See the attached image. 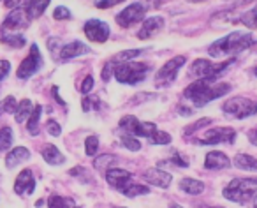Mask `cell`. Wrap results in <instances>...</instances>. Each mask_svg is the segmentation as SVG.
<instances>
[{"label":"cell","mask_w":257,"mask_h":208,"mask_svg":"<svg viewBox=\"0 0 257 208\" xmlns=\"http://www.w3.org/2000/svg\"><path fill=\"white\" fill-rule=\"evenodd\" d=\"M253 44V36L250 32H232L229 36L222 37V39L215 41L208 51H210L211 57H225V55H236L241 53V51L248 50Z\"/></svg>","instance_id":"obj_1"},{"label":"cell","mask_w":257,"mask_h":208,"mask_svg":"<svg viewBox=\"0 0 257 208\" xmlns=\"http://www.w3.org/2000/svg\"><path fill=\"white\" fill-rule=\"evenodd\" d=\"M225 199L238 204H246L257 199V178H234L222 190Z\"/></svg>","instance_id":"obj_2"},{"label":"cell","mask_w":257,"mask_h":208,"mask_svg":"<svg viewBox=\"0 0 257 208\" xmlns=\"http://www.w3.org/2000/svg\"><path fill=\"white\" fill-rule=\"evenodd\" d=\"M222 112H224L225 115L232 117V119H238V120L248 119V117L257 113V100L248 99V97H241V95L229 97L224 102V106H222Z\"/></svg>","instance_id":"obj_3"},{"label":"cell","mask_w":257,"mask_h":208,"mask_svg":"<svg viewBox=\"0 0 257 208\" xmlns=\"http://www.w3.org/2000/svg\"><path fill=\"white\" fill-rule=\"evenodd\" d=\"M148 71H150V67L147 64H128V62H125V64L114 67V78L120 83L136 85V83L143 81L147 78Z\"/></svg>","instance_id":"obj_4"},{"label":"cell","mask_w":257,"mask_h":208,"mask_svg":"<svg viewBox=\"0 0 257 208\" xmlns=\"http://www.w3.org/2000/svg\"><path fill=\"white\" fill-rule=\"evenodd\" d=\"M232 62H234V58H229V60L220 62V64H211V62L206 60V58H197V60L192 64V67L189 69V74L197 79H203V78L217 79V76L222 74L229 65H232Z\"/></svg>","instance_id":"obj_5"},{"label":"cell","mask_w":257,"mask_h":208,"mask_svg":"<svg viewBox=\"0 0 257 208\" xmlns=\"http://www.w3.org/2000/svg\"><path fill=\"white\" fill-rule=\"evenodd\" d=\"M185 62H187V58L183 57V55H178V57H175L169 62H166V64L159 69L157 74H155V81H154L155 86H157V88H166V86L171 85V83L176 79L180 69L183 67Z\"/></svg>","instance_id":"obj_6"},{"label":"cell","mask_w":257,"mask_h":208,"mask_svg":"<svg viewBox=\"0 0 257 208\" xmlns=\"http://www.w3.org/2000/svg\"><path fill=\"white\" fill-rule=\"evenodd\" d=\"M43 64H44V60L39 53V48H37V44H32V46H30L29 57L22 62V65L18 67V72H16V74H18V78L27 79V78H30V76L36 74V72L43 67Z\"/></svg>","instance_id":"obj_7"},{"label":"cell","mask_w":257,"mask_h":208,"mask_svg":"<svg viewBox=\"0 0 257 208\" xmlns=\"http://www.w3.org/2000/svg\"><path fill=\"white\" fill-rule=\"evenodd\" d=\"M236 131L232 127H213L201 136V145H220V143H234Z\"/></svg>","instance_id":"obj_8"},{"label":"cell","mask_w":257,"mask_h":208,"mask_svg":"<svg viewBox=\"0 0 257 208\" xmlns=\"http://www.w3.org/2000/svg\"><path fill=\"white\" fill-rule=\"evenodd\" d=\"M145 15H147V8H145L141 2H134V4L127 6V8L116 16V23L120 27H123V29H127V27L134 25V23H140L141 20L145 18Z\"/></svg>","instance_id":"obj_9"},{"label":"cell","mask_w":257,"mask_h":208,"mask_svg":"<svg viewBox=\"0 0 257 208\" xmlns=\"http://www.w3.org/2000/svg\"><path fill=\"white\" fill-rule=\"evenodd\" d=\"M229 92H231V85H229V83L213 81L203 93H201L199 97H197L196 100H194V104H196L197 108H201V106H204V104L211 102V100L218 99V97L225 95V93H229Z\"/></svg>","instance_id":"obj_10"},{"label":"cell","mask_w":257,"mask_h":208,"mask_svg":"<svg viewBox=\"0 0 257 208\" xmlns=\"http://www.w3.org/2000/svg\"><path fill=\"white\" fill-rule=\"evenodd\" d=\"M29 15L25 13V9L18 8L15 11L9 13V16L4 20V25H2V32H11V34H16L18 30H23L29 27Z\"/></svg>","instance_id":"obj_11"},{"label":"cell","mask_w":257,"mask_h":208,"mask_svg":"<svg viewBox=\"0 0 257 208\" xmlns=\"http://www.w3.org/2000/svg\"><path fill=\"white\" fill-rule=\"evenodd\" d=\"M83 30H85V36L90 41H93V43H106L107 37H109V27L104 22H100V20H90V22H86Z\"/></svg>","instance_id":"obj_12"},{"label":"cell","mask_w":257,"mask_h":208,"mask_svg":"<svg viewBox=\"0 0 257 208\" xmlns=\"http://www.w3.org/2000/svg\"><path fill=\"white\" fill-rule=\"evenodd\" d=\"M106 180L111 187H114L116 190L123 192L125 187H127L128 183H133V173L125 171V169H120V168H109L106 171Z\"/></svg>","instance_id":"obj_13"},{"label":"cell","mask_w":257,"mask_h":208,"mask_svg":"<svg viewBox=\"0 0 257 208\" xmlns=\"http://www.w3.org/2000/svg\"><path fill=\"white\" fill-rule=\"evenodd\" d=\"M36 189V180H34V175L30 169H23L20 171L18 178L15 182V192L20 194V196H30Z\"/></svg>","instance_id":"obj_14"},{"label":"cell","mask_w":257,"mask_h":208,"mask_svg":"<svg viewBox=\"0 0 257 208\" xmlns=\"http://www.w3.org/2000/svg\"><path fill=\"white\" fill-rule=\"evenodd\" d=\"M164 27V18L162 16H150L141 23V30L138 32L140 39H150L155 34H159Z\"/></svg>","instance_id":"obj_15"},{"label":"cell","mask_w":257,"mask_h":208,"mask_svg":"<svg viewBox=\"0 0 257 208\" xmlns=\"http://www.w3.org/2000/svg\"><path fill=\"white\" fill-rule=\"evenodd\" d=\"M145 180H147L148 183H152V185H155V187L168 189V187L171 185L173 176L169 175L168 171H164V169L150 168V169H147V171H145Z\"/></svg>","instance_id":"obj_16"},{"label":"cell","mask_w":257,"mask_h":208,"mask_svg":"<svg viewBox=\"0 0 257 208\" xmlns=\"http://www.w3.org/2000/svg\"><path fill=\"white\" fill-rule=\"evenodd\" d=\"M229 166H231V161L224 152L211 150L206 154V159H204V168L206 169H225Z\"/></svg>","instance_id":"obj_17"},{"label":"cell","mask_w":257,"mask_h":208,"mask_svg":"<svg viewBox=\"0 0 257 208\" xmlns=\"http://www.w3.org/2000/svg\"><path fill=\"white\" fill-rule=\"evenodd\" d=\"M85 53H90V48L85 43H81V41H72V43L65 44L60 50V58L62 60H71V58H76Z\"/></svg>","instance_id":"obj_18"},{"label":"cell","mask_w":257,"mask_h":208,"mask_svg":"<svg viewBox=\"0 0 257 208\" xmlns=\"http://www.w3.org/2000/svg\"><path fill=\"white\" fill-rule=\"evenodd\" d=\"M48 6H50V0H22V6H20V8L25 9L29 18L34 20V18H37V16L43 15V13L46 11Z\"/></svg>","instance_id":"obj_19"},{"label":"cell","mask_w":257,"mask_h":208,"mask_svg":"<svg viewBox=\"0 0 257 208\" xmlns=\"http://www.w3.org/2000/svg\"><path fill=\"white\" fill-rule=\"evenodd\" d=\"M41 155H43L44 161L51 166H58V164H64L65 162L64 154H62L55 145H44L43 150H41Z\"/></svg>","instance_id":"obj_20"},{"label":"cell","mask_w":257,"mask_h":208,"mask_svg":"<svg viewBox=\"0 0 257 208\" xmlns=\"http://www.w3.org/2000/svg\"><path fill=\"white\" fill-rule=\"evenodd\" d=\"M29 159H30V152L27 150L25 147H16V148H13L8 154V157H6V166H8V168H15V166L22 164V162L29 161Z\"/></svg>","instance_id":"obj_21"},{"label":"cell","mask_w":257,"mask_h":208,"mask_svg":"<svg viewBox=\"0 0 257 208\" xmlns=\"http://www.w3.org/2000/svg\"><path fill=\"white\" fill-rule=\"evenodd\" d=\"M180 189H182L183 192L190 194V196H199L204 190V183L196 178H183L182 182H180Z\"/></svg>","instance_id":"obj_22"},{"label":"cell","mask_w":257,"mask_h":208,"mask_svg":"<svg viewBox=\"0 0 257 208\" xmlns=\"http://www.w3.org/2000/svg\"><path fill=\"white\" fill-rule=\"evenodd\" d=\"M32 112H34V110H32V100H29V99L20 100L18 108H16V112H15L16 122H18V124L29 122V117L32 115Z\"/></svg>","instance_id":"obj_23"},{"label":"cell","mask_w":257,"mask_h":208,"mask_svg":"<svg viewBox=\"0 0 257 208\" xmlns=\"http://www.w3.org/2000/svg\"><path fill=\"white\" fill-rule=\"evenodd\" d=\"M234 166L238 169H245V171H255L257 173V159L246 154H238L234 157Z\"/></svg>","instance_id":"obj_24"},{"label":"cell","mask_w":257,"mask_h":208,"mask_svg":"<svg viewBox=\"0 0 257 208\" xmlns=\"http://www.w3.org/2000/svg\"><path fill=\"white\" fill-rule=\"evenodd\" d=\"M0 39H2V43L4 44H8V46H11V48H23L27 44V41H25V37L23 36H20V34H11V32H2L0 34Z\"/></svg>","instance_id":"obj_25"},{"label":"cell","mask_w":257,"mask_h":208,"mask_svg":"<svg viewBox=\"0 0 257 208\" xmlns=\"http://www.w3.org/2000/svg\"><path fill=\"white\" fill-rule=\"evenodd\" d=\"M48 206L50 208H79L74 203L72 197H62V196H51L48 199Z\"/></svg>","instance_id":"obj_26"},{"label":"cell","mask_w":257,"mask_h":208,"mask_svg":"<svg viewBox=\"0 0 257 208\" xmlns=\"http://www.w3.org/2000/svg\"><path fill=\"white\" fill-rule=\"evenodd\" d=\"M150 192V187H147V185H143V183H128L127 187L123 189V196H127V197H134V196H143V194H148Z\"/></svg>","instance_id":"obj_27"},{"label":"cell","mask_w":257,"mask_h":208,"mask_svg":"<svg viewBox=\"0 0 257 208\" xmlns=\"http://www.w3.org/2000/svg\"><path fill=\"white\" fill-rule=\"evenodd\" d=\"M138 124H140V120L136 119L134 115H127L123 117V119L120 120V129L125 131L127 134H131V136H136V129H138Z\"/></svg>","instance_id":"obj_28"},{"label":"cell","mask_w":257,"mask_h":208,"mask_svg":"<svg viewBox=\"0 0 257 208\" xmlns=\"http://www.w3.org/2000/svg\"><path fill=\"white\" fill-rule=\"evenodd\" d=\"M239 22L248 29H257V4L252 9H248L245 15L239 16Z\"/></svg>","instance_id":"obj_29"},{"label":"cell","mask_w":257,"mask_h":208,"mask_svg":"<svg viewBox=\"0 0 257 208\" xmlns=\"http://www.w3.org/2000/svg\"><path fill=\"white\" fill-rule=\"evenodd\" d=\"M41 113H43V108L41 106H36L32 112V115L29 117V133L36 136L39 133V120H41Z\"/></svg>","instance_id":"obj_30"},{"label":"cell","mask_w":257,"mask_h":208,"mask_svg":"<svg viewBox=\"0 0 257 208\" xmlns=\"http://www.w3.org/2000/svg\"><path fill=\"white\" fill-rule=\"evenodd\" d=\"M157 126L152 122H140L136 129V136H145V138H152L155 133H157Z\"/></svg>","instance_id":"obj_31"},{"label":"cell","mask_w":257,"mask_h":208,"mask_svg":"<svg viewBox=\"0 0 257 208\" xmlns=\"http://www.w3.org/2000/svg\"><path fill=\"white\" fill-rule=\"evenodd\" d=\"M13 145V131L9 127L0 129V152H6Z\"/></svg>","instance_id":"obj_32"},{"label":"cell","mask_w":257,"mask_h":208,"mask_svg":"<svg viewBox=\"0 0 257 208\" xmlns=\"http://www.w3.org/2000/svg\"><path fill=\"white\" fill-rule=\"evenodd\" d=\"M143 51L141 50H127V51H120L118 55H114L113 58H111V62H121V64H125V62L133 60V58H136L138 55H141Z\"/></svg>","instance_id":"obj_33"},{"label":"cell","mask_w":257,"mask_h":208,"mask_svg":"<svg viewBox=\"0 0 257 208\" xmlns=\"http://www.w3.org/2000/svg\"><path fill=\"white\" fill-rule=\"evenodd\" d=\"M114 161H116V157H113V155H109V154H104V155H99V157L93 161V166H95L97 169H106L107 166L113 168Z\"/></svg>","instance_id":"obj_34"},{"label":"cell","mask_w":257,"mask_h":208,"mask_svg":"<svg viewBox=\"0 0 257 208\" xmlns=\"http://www.w3.org/2000/svg\"><path fill=\"white\" fill-rule=\"evenodd\" d=\"M16 108H18V102H16L15 97H6V99L0 102V115H2V113H13V115H15Z\"/></svg>","instance_id":"obj_35"},{"label":"cell","mask_w":257,"mask_h":208,"mask_svg":"<svg viewBox=\"0 0 257 208\" xmlns=\"http://www.w3.org/2000/svg\"><path fill=\"white\" fill-rule=\"evenodd\" d=\"M97 150H99V138L97 136H88L85 140V152H86V155H95L97 154Z\"/></svg>","instance_id":"obj_36"},{"label":"cell","mask_w":257,"mask_h":208,"mask_svg":"<svg viewBox=\"0 0 257 208\" xmlns=\"http://www.w3.org/2000/svg\"><path fill=\"white\" fill-rule=\"evenodd\" d=\"M121 145L127 147V150H131V152H138L141 148V143L136 140V138L131 136V134H125V136L121 138Z\"/></svg>","instance_id":"obj_37"},{"label":"cell","mask_w":257,"mask_h":208,"mask_svg":"<svg viewBox=\"0 0 257 208\" xmlns=\"http://www.w3.org/2000/svg\"><path fill=\"white\" fill-rule=\"evenodd\" d=\"M150 141L155 145H168V143H171V134L164 133V131H157V133L150 138Z\"/></svg>","instance_id":"obj_38"},{"label":"cell","mask_w":257,"mask_h":208,"mask_svg":"<svg viewBox=\"0 0 257 208\" xmlns=\"http://www.w3.org/2000/svg\"><path fill=\"white\" fill-rule=\"evenodd\" d=\"M208 124H211V119H201V120H197L196 124H192V126L185 127V131H183V134H185V136H189V134H194V133H196V131H199L201 127L208 126Z\"/></svg>","instance_id":"obj_39"},{"label":"cell","mask_w":257,"mask_h":208,"mask_svg":"<svg viewBox=\"0 0 257 208\" xmlns=\"http://www.w3.org/2000/svg\"><path fill=\"white\" fill-rule=\"evenodd\" d=\"M46 131L51 134V136H60V134H62L60 124L55 122V120H48V122H46Z\"/></svg>","instance_id":"obj_40"},{"label":"cell","mask_w":257,"mask_h":208,"mask_svg":"<svg viewBox=\"0 0 257 208\" xmlns=\"http://www.w3.org/2000/svg\"><path fill=\"white\" fill-rule=\"evenodd\" d=\"M53 18L55 20H69V18H71V11H69L67 8H64V6H60V8L55 9Z\"/></svg>","instance_id":"obj_41"},{"label":"cell","mask_w":257,"mask_h":208,"mask_svg":"<svg viewBox=\"0 0 257 208\" xmlns=\"http://www.w3.org/2000/svg\"><path fill=\"white\" fill-rule=\"evenodd\" d=\"M125 0H99L97 2V8L99 9H109V8H114V6L121 4Z\"/></svg>","instance_id":"obj_42"},{"label":"cell","mask_w":257,"mask_h":208,"mask_svg":"<svg viewBox=\"0 0 257 208\" xmlns=\"http://www.w3.org/2000/svg\"><path fill=\"white\" fill-rule=\"evenodd\" d=\"M92 88H93V78H92V76H86L85 81L81 83V92H83V95L90 93V90H92Z\"/></svg>","instance_id":"obj_43"},{"label":"cell","mask_w":257,"mask_h":208,"mask_svg":"<svg viewBox=\"0 0 257 208\" xmlns=\"http://www.w3.org/2000/svg\"><path fill=\"white\" fill-rule=\"evenodd\" d=\"M9 69H11V64L8 60H0V81L9 74Z\"/></svg>","instance_id":"obj_44"},{"label":"cell","mask_w":257,"mask_h":208,"mask_svg":"<svg viewBox=\"0 0 257 208\" xmlns=\"http://www.w3.org/2000/svg\"><path fill=\"white\" fill-rule=\"evenodd\" d=\"M171 162L178 166V168H187V166H189V161H187V159H183L180 154H175V157L171 159Z\"/></svg>","instance_id":"obj_45"},{"label":"cell","mask_w":257,"mask_h":208,"mask_svg":"<svg viewBox=\"0 0 257 208\" xmlns=\"http://www.w3.org/2000/svg\"><path fill=\"white\" fill-rule=\"evenodd\" d=\"M246 136H248V141L253 145V147H257V127H253V129H250L248 133H246Z\"/></svg>","instance_id":"obj_46"},{"label":"cell","mask_w":257,"mask_h":208,"mask_svg":"<svg viewBox=\"0 0 257 208\" xmlns=\"http://www.w3.org/2000/svg\"><path fill=\"white\" fill-rule=\"evenodd\" d=\"M6 6L9 9H18L22 6V0H6Z\"/></svg>","instance_id":"obj_47"},{"label":"cell","mask_w":257,"mask_h":208,"mask_svg":"<svg viewBox=\"0 0 257 208\" xmlns=\"http://www.w3.org/2000/svg\"><path fill=\"white\" fill-rule=\"evenodd\" d=\"M109 71H111V62H109V64H106V67H104L102 79H109Z\"/></svg>","instance_id":"obj_48"},{"label":"cell","mask_w":257,"mask_h":208,"mask_svg":"<svg viewBox=\"0 0 257 208\" xmlns=\"http://www.w3.org/2000/svg\"><path fill=\"white\" fill-rule=\"evenodd\" d=\"M147 2L150 6H159V4H161V0H147Z\"/></svg>","instance_id":"obj_49"},{"label":"cell","mask_w":257,"mask_h":208,"mask_svg":"<svg viewBox=\"0 0 257 208\" xmlns=\"http://www.w3.org/2000/svg\"><path fill=\"white\" fill-rule=\"evenodd\" d=\"M169 208H183V206H182V204H176V203H175V204H171Z\"/></svg>","instance_id":"obj_50"},{"label":"cell","mask_w":257,"mask_h":208,"mask_svg":"<svg viewBox=\"0 0 257 208\" xmlns=\"http://www.w3.org/2000/svg\"><path fill=\"white\" fill-rule=\"evenodd\" d=\"M187 2H203V0H187Z\"/></svg>","instance_id":"obj_51"},{"label":"cell","mask_w":257,"mask_h":208,"mask_svg":"<svg viewBox=\"0 0 257 208\" xmlns=\"http://www.w3.org/2000/svg\"><path fill=\"white\" fill-rule=\"evenodd\" d=\"M253 74H255V76H257V67H255V69H253Z\"/></svg>","instance_id":"obj_52"},{"label":"cell","mask_w":257,"mask_h":208,"mask_svg":"<svg viewBox=\"0 0 257 208\" xmlns=\"http://www.w3.org/2000/svg\"><path fill=\"white\" fill-rule=\"evenodd\" d=\"M253 208H257V201H255V206H253Z\"/></svg>","instance_id":"obj_53"},{"label":"cell","mask_w":257,"mask_h":208,"mask_svg":"<svg viewBox=\"0 0 257 208\" xmlns=\"http://www.w3.org/2000/svg\"><path fill=\"white\" fill-rule=\"evenodd\" d=\"M118 208H123V206H118Z\"/></svg>","instance_id":"obj_54"}]
</instances>
